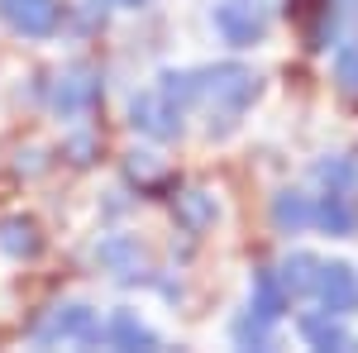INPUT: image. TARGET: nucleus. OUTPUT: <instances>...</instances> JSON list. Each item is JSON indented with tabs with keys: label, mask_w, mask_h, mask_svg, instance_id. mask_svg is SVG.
<instances>
[{
	"label": "nucleus",
	"mask_w": 358,
	"mask_h": 353,
	"mask_svg": "<svg viewBox=\"0 0 358 353\" xmlns=\"http://www.w3.org/2000/svg\"><path fill=\"white\" fill-rule=\"evenodd\" d=\"M287 287H282V277H277L273 268H258L253 272V301H248V310L258 315V320H268V325H277L282 320V310H287Z\"/></svg>",
	"instance_id": "8"
},
{
	"label": "nucleus",
	"mask_w": 358,
	"mask_h": 353,
	"mask_svg": "<svg viewBox=\"0 0 358 353\" xmlns=\"http://www.w3.org/2000/svg\"><path fill=\"white\" fill-rule=\"evenodd\" d=\"M101 101V72L96 67H72V72H62L53 86V110L62 120H72V115H86V110Z\"/></svg>",
	"instance_id": "4"
},
{
	"label": "nucleus",
	"mask_w": 358,
	"mask_h": 353,
	"mask_svg": "<svg viewBox=\"0 0 358 353\" xmlns=\"http://www.w3.org/2000/svg\"><path fill=\"white\" fill-rule=\"evenodd\" d=\"M110 5H124V10H138L143 0H110Z\"/></svg>",
	"instance_id": "21"
},
{
	"label": "nucleus",
	"mask_w": 358,
	"mask_h": 353,
	"mask_svg": "<svg viewBox=\"0 0 358 353\" xmlns=\"http://www.w3.org/2000/svg\"><path fill=\"white\" fill-rule=\"evenodd\" d=\"M158 82H163L158 91H163L177 110H187V106H196V101H201V72H163Z\"/></svg>",
	"instance_id": "18"
},
{
	"label": "nucleus",
	"mask_w": 358,
	"mask_h": 353,
	"mask_svg": "<svg viewBox=\"0 0 358 353\" xmlns=\"http://www.w3.org/2000/svg\"><path fill=\"white\" fill-rule=\"evenodd\" d=\"M0 248L10 253V258H34L38 248H43V239H38V224L24 215L15 219H0Z\"/></svg>",
	"instance_id": "13"
},
{
	"label": "nucleus",
	"mask_w": 358,
	"mask_h": 353,
	"mask_svg": "<svg viewBox=\"0 0 358 353\" xmlns=\"http://www.w3.org/2000/svg\"><path fill=\"white\" fill-rule=\"evenodd\" d=\"M301 334H306V344H310V349H349V344H354V339H349V329L339 325V315H330V310L306 315Z\"/></svg>",
	"instance_id": "12"
},
{
	"label": "nucleus",
	"mask_w": 358,
	"mask_h": 353,
	"mask_svg": "<svg viewBox=\"0 0 358 353\" xmlns=\"http://www.w3.org/2000/svg\"><path fill=\"white\" fill-rule=\"evenodd\" d=\"M215 29H220L224 43L248 48V43L263 38V10H253L244 0H224V5H215Z\"/></svg>",
	"instance_id": "7"
},
{
	"label": "nucleus",
	"mask_w": 358,
	"mask_h": 353,
	"mask_svg": "<svg viewBox=\"0 0 358 353\" xmlns=\"http://www.w3.org/2000/svg\"><path fill=\"white\" fill-rule=\"evenodd\" d=\"M310 219H315V206H310V196H301V191H282L273 201V224L282 234H296Z\"/></svg>",
	"instance_id": "14"
},
{
	"label": "nucleus",
	"mask_w": 358,
	"mask_h": 353,
	"mask_svg": "<svg viewBox=\"0 0 358 353\" xmlns=\"http://www.w3.org/2000/svg\"><path fill=\"white\" fill-rule=\"evenodd\" d=\"M106 339H110L115 349H158V334L143 325L134 310H115L110 320H106Z\"/></svg>",
	"instance_id": "10"
},
{
	"label": "nucleus",
	"mask_w": 358,
	"mask_h": 353,
	"mask_svg": "<svg viewBox=\"0 0 358 353\" xmlns=\"http://www.w3.org/2000/svg\"><path fill=\"white\" fill-rule=\"evenodd\" d=\"M334 77H339L344 91H358V48H354V43L334 53Z\"/></svg>",
	"instance_id": "20"
},
{
	"label": "nucleus",
	"mask_w": 358,
	"mask_h": 353,
	"mask_svg": "<svg viewBox=\"0 0 358 353\" xmlns=\"http://www.w3.org/2000/svg\"><path fill=\"white\" fill-rule=\"evenodd\" d=\"M315 224L330 229V234H354L358 229V196H339V191H325L320 206H315Z\"/></svg>",
	"instance_id": "9"
},
{
	"label": "nucleus",
	"mask_w": 358,
	"mask_h": 353,
	"mask_svg": "<svg viewBox=\"0 0 358 353\" xmlns=\"http://www.w3.org/2000/svg\"><path fill=\"white\" fill-rule=\"evenodd\" d=\"M129 120L134 129H143L148 138H177L182 134V110L167 101L163 91H143L129 101Z\"/></svg>",
	"instance_id": "5"
},
{
	"label": "nucleus",
	"mask_w": 358,
	"mask_h": 353,
	"mask_svg": "<svg viewBox=\"0 0 358 353\" xmlns=\"http://www.w3.org/2000/svg\"><path fill=\"white\" fill-rule=\"evenodd\" d=\"M315 296L330 315H349L358 310V272L349 263H320V277H315Z\"/></svg>",
	"instance_id": "6"
},
{
	"label": "nucleus",
	"mask_w": 358,
	"mask_h": 353,
	"mask_svg": "<svg viewBox=\"0 0 358 353\" xmlns=\"http://www.w3.org/2000/svg\"><path fill=\"white\" fill-rule=\"evenodd\" d=\"M277 277H282V287H287V296H306V291H315V277H320V258L315 253H292L282 268H277Z\"/></svg>",
	"instance_id": "15"
},
{
	"label": "nucleus",
	"mask_w": 358,
	"mask_h": 353,
	"mask_svg": "<svg viewBox=\"0 0 358 353\" xmlns=\"http://www.w3.org/2000/svg\"><path fill=\"white\" fill-rule=\"evenodd\" d=\"M315 182L339 196H358V167L349 158H325V163H315Z\"/></svg>",
	"instance_id": "17"
},
{
	"label": "nucleus",
	"mask_w": 358,
	"mask_h": 353,
	"mask_svg": "<svg viewBox=\"0 0 358 353\" xmlns=\"http://www.w3.org/2000/svg\"><path fill=\"white\" fill-rule=\"evenodd\" d=\"M258 96V77L248 72L244 62H220V67H206L201 72V101H210V110H220L224 124L234 115H244Z\"/></svg>",
	"instance_id": "1"
},
{
	"label": "nucleus",
	"mask_w": 358,
	"mask_h": 353,
	"mask_svg": "<svg viewBox=\"0 0 358 353\" xmlns=\"http://www.w3.org/2000/svg\"><path fill=\"white\" fill-rule=\"evenodd\" d=\"M101 334H106L101 315H96L91 305H82V301L53 305V310L38 320V329H34L38 344H101Z\"/></svg>",
	"instance_id": "2"
},
{
	"label": "nucleus",
	"mask_w": 358,
	"mask_h": 353,
	"mask_svg": "<svg viewBox=\"0 0 358 353\" xmlns=\"http://www.w3.org/2000/svg\"><path fill=\"white\" fill-rule=\"evenodd\" d=\"M96 263H106L115 277H138V272H143V253H138L134 239L110 234V239H101V244H96Z\"/></svg>",
	"instance_id": "11"
},
{
	"label": "nucleus",
	"mask_w": 358,
	"mask_h": 353,
	"mask_svg": "<svg viewBox=\"0 0 358 353\" xmlns=\"http://www.w3.org/2000/svg\"><path fill=\"white\" fill-rule=\"evenodd\" d=\"M177 219H182L192 234H201L206 224H215V196H210V191H182V196H177Z\"/></svg>",
	"instance_id": "16"
},
{
	"label": "nucleus",
	"mask_w": 358,
	"mask_h": 353,
	"mask_svg": "<svg viewBox=\"0 0 358 353\" xmlns=\"http://www.w3.org/2000/svg\"><path fill=\"white\" fill-rule=\"evenodd\" d=\"M234 339H239L244 349H268V320H258V315L248 310L244 320L234 325Z\"/></svg>",
	"instance_id": "19"
},
{
	"label": "nucleus",
	"mask_w": 358,
	"mask_h": 353,
	"mask_svg": "<svg viewBox=\"0 0 358 353\" xmlns=\"http://www.w3.org/2000/svg\"><path fill=\"white\" fill-rule=\"evenodd\" d=\"M0 20L24 38H48L62 20V5L57 0H0Z\"/></svg>",
	"instance_id": "3"
}]
</instances>
